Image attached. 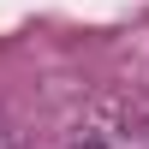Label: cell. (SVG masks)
I'll return each mask as SVG.
<instances>
[{
  "label": "cell",
  "mask_w": 149,
  "mask_h": 149,
  "mask_svg": "<svg viewBox=\"0 0 149 149\" xmlns=\"http://www.w3.org/2000/svg\"><path fill=\"white\" fill-rule=\"evenodd\" d=\"M95 149H149V131H102Z\"/></svg>",
  "instance_id": "obj_1"
},
{
  "label": "cell",
  "mask_w": 149,
  "mask_h": 149,
  "mask_svg": "<svg viewBox=\"0 0 149 149\" xmlns=\"http://www.w3.org/2000/svg\"><path fill=\"white\" fill-rule=\"evenodd\" d=\"M84 149H95V137H90V143H84Z\"/></svg>",
  "instance_id": "obj_2"
}]
</instances>
